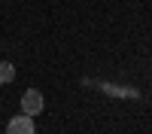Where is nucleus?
<instances>
[{
	"mask_svg": "<svg viewBox=\"0 0 152 134\" xmlns=\"http://www.w3.org/2000/svg\"><path fill=\"white\" fill-rule=\"evenodd\" d=\"M43 92L40 89H28L21 94V113L24 116H37V113H43Z\"/></svg>",
	"mask_w": 152,
	"mask_h": 134,
	"instance_id": "obj_1",
	"label": "nucleus"
},
{
	"mask_svg": "<svg viewBox=\"0 0 152 134\" xmlns=\"http://www.w3.org/2000/svg\"><path fill=\"white\" fill-rule=\"evenodd\" d=\"M6 134H34V119L31 116H12L6 122Z\"/></svg>",
	"mask_w": 152,
	"mask_h": 134,
	"instance_id": "obj_2",
	"label": "nucleus"
},
{
	"mask_svg": "<svg viewBox=\"0 0 152 134\" xmlns=\"http://www.w3.org/2000/svg\"><path fill=\"white\" fill-rule=\"evenodd\" d=\"M15 79V64L12 61H0V85H9Z\"/></svg>",
	"mask_w": 152,
	"mask_h": 134,
	"instance_id": "obj_3",
	"label": "nucleus"
}]
</instances>
